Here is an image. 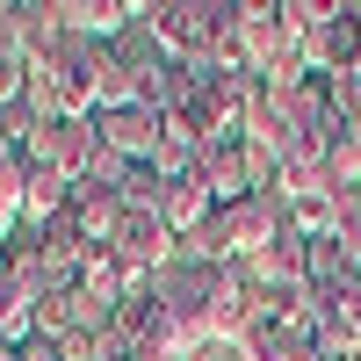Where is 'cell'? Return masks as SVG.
Here are the masks:
<instances>
[{
    "instance_id": "obj_1",
    "label": "cell",
    "mask_w": 361,
    "mask_h": 361,
    "mask_svg": "<svg viewBox=\"0 0 361 361\" xmlns=\"http://www.w3.org/2000/svg\"><path fill=\"white\" fill-rule=\"evenodd\" d=\"M37 152H44V166H58V173L94 166L102 130H87V123H73V116H58V123H44V130H37Z\"/></svg>"
},
{
    "instance_id": "obj_2",
    "label": "cell",
    "mask_w": 361,
    "mask_h": 361,
    "mask_svg": "<svg viewBox=\"0 0 361 361\" xmlns=\"http://www.w3.org/2000/svg\"><path fill=\"white\" fill-rule=\"evenodd\" d=\"M109 253H116V267H123V275H145V267H159V253H166V224L159 217H123V231L109 238Z\"/></svg>"
}]
</instances>
